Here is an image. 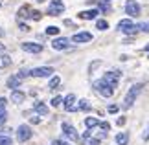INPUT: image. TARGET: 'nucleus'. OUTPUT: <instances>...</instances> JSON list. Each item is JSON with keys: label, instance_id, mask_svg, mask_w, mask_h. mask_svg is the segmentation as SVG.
I'll list each match as a JSON object with an SVG mask.
<instances>
[{"label": "nucleus", "instance_id": "obj_1", "mask_svg": "<svg viewBox=\"0 0 149 145\" xmlns=\"http://www.w3.org/2000/svg\"><path fill=\"white\" fill-rule=\"evenodd\" d=\"M142 88H144V85H142V83H136V85L131 86L129 92L125 94V99H123V108H131V107L134 105V101H136V97L140 96Z\"/></svg>", "mask_w": 149, "mask_h": 145}, {"label": "nucleus", "instance_id": "obj_2", "mask_svg": "<svg viewBox=\"0 0 149 145\" xmlns=\"http://www.w3.org/2000/svg\"><path fill=\"white\" fill-rule=\"evenodd\" d=\"M41 13L35 9H31L30 6H22L19 9V19H31V20H41Z\"/></svg>", "mask_w": 149, "mask_h": 145}, {"label": "nucleus", "instance_id": "obj_3", "mask_svg": "<svg viewBox=\"0 0 149 145\" xmlns=\"http://www.w3.org/2000/svg\"><path fill=\"white\" fill-rule=\"evenodd\" d=\"M92 86H94V90L98 92L101 97H111V96L114 94V88H112V86H109L107 83H103L101 79H100V81H96Z\"/></svg>", "mask_w": 149, "mask_h": 145}, {"label": "nucleus", "instance_id": "obj_4", "mask_svg": "<svg viewBox=\"0 0 149 145\" xmlns=\"http://www.w3.org/2000/svg\"><path fill=\"white\" fill-rule=\"evenodd\" d=\"M118 30H120V31H123V33H127V35H134L136 31H140V30H138V26H134V24H133V20H129V19L120 20V22H118Z\"/></svg>", "mask_w": 149, "mask_h": 145}, {"label": "nucleus", "instance_id": "obj_5", "mask_svg": "<svg viewBox=\"0 0 149 145\" xmlns=\"http://www.w3.org/2000/svg\"><path fill=\"white\" fill-rule=\"evenodd\" d=\"M52 74H55L52 66H39V68H33V70L28 72V75H31V77H50Z\"/></svg>", "mask_w": 149, "mask_h": 145}, {"label": "nucleus", "instance_id": "obj_6", "mask_svg": "<svg viewBox=\"0 0 149 145\" xmlns=\"http://www.w3.org/2000/svg\"><path fill=\"white\" fill-rule=\"evenodd\" d=\"M120 75H122V74H120L118 70H114V72H107L105 75H103V83H107L109 86H112V88H116V86H118V81H120Z\"/></svg>", "mask_w": 149, "mask_h": 145}, {"label": "nucleus", "instance_id": "obj_7", "mask_svg": "<svg viewBox=\"0 0 149 145\" xmlns=\"http://www.w3.org/2000/svg\"><path fill=\"white\" fill-rule=\"evenodd\" d=\"M140 4L136 2V0H127V2H125V13H127L129 17H138L140 15Z\"/></svg>", "mask_w": 149, "mask_h": 145}, {"label": "nucleus", "instance_id": "obj_8", "mask_svg": "<svg viewBox=\"0 0 149 145\" xmlns=\"http://www.w3.org/2000/svg\"><path fill=\"white\" fill-rule=\"evenodd\" d=\"M63 11H65V4H63V0H52V2H50V6H48V15L57 17V15H61Z\"/></svg>", "mask_w": 149, "mask_h": 145}, {"label": "nucleus", "instance_id": "obj_9", "mask_svg": "<svg viewBox=\"0 0 149 145\" xmlns=\"http://www.w3.org/2000/svg\"><path fill=\"white\" fill-rule=\"evenodd\" d=\"M31 136H33V130L28 125H20L19 129H17V140L19 142H28Z\"/></svg>", "mask_w": 149, "mask_h": 145}, {"label": "nucleus", "instance_id": "obj_10", "mask_svg": "<svg viewBox=\"0 0 149 145\" xmlns=\"http://www.w3.org/2000/svg\"><path fill=\"white\" fill-rule=\"evenodd\" d=\"M61 129H63V134H65L66 138H70L72 142H77V140H79L77 130L74 129V127H72L70 123H63V125H61Z\"/></svg>", "mask_w": 149, "mask_h": 145}, {"label": "nucleus", "instance_id": "obj_11", "mask_svg": "<svg viewBox=\"0 0 149 145\" xmlns=\"http://www.w3.org/2000/svg\"><path fill=\"white\" fill-rule=\"evenodd\" d=\"M20 48L28 51V53H41L42 51V44H37V42H22Z\"/></svg>", "mask_w": 149, "mask_h": 145}, {"label": "nucleus", "instance_id": "obj_12", "mask_svg": "<svg viewBox=\"0 0 149 145\" xmlns=\"http://www.w3.org/2000/svg\"><path fill=\"white\" fill-rule=\"evenodd\" d=\"M63 103H65V110L66 112H76L77 107H76V96L74 94H68L65 99H63Z\"/></svg>", "mask_w": 149, "mask_h": 145}, {"label": "nucleus", "instance_id": "obj_13", "mask_svg": "<svg viewBox=\"0 0 149 145\" xmlns=\"http://www.w3.org/2000/svg\"><path fill=\"white\" fill-rule=\"evenodd\" d=\"M68 46H70V40L66 37H57V39H54V42H52V48L54 50H66Z\"/></svg>", "mask_w": 149, "mask_h": 145}, {"label": "nucleus", "instance_id": "obj_14", "mask_svg": "<svg viewBox=\"0 0 149 145\" xmlns=\"http://www.w3.org/2000/svg\"><path fill=\"white\" fill-rule=\"evenodd\" d=\"M74 42H90L92 40V35H90L88 31H81V33H76V35L72 37Z\"/></svg>", "mask_w": 149, "mask_h": 145}, {"label": "nucleus", "instance_id": "obj_15", "mask_svg": "<svg viewBox=\"0 0 149 145\" xmlns=\"http://www.w3.org/2000/svg\"><path fill=\"white\" fill-rule=\"evenodd\" d=\"M98 15H100L98 9H87V11H81V13H79V19H83V20H94Z\"/></svg>", "mask_w": 149, "mask_h": 145}, {"label": "nucleus", "instance_id": "obj_16", "mask_svg": "<svg viewBox=\"0 0 149 145\" xmlns=\"http://www.w3.org/2000/svg\"><path fill=\"white\" fill-rule=\"evenodd\" d=\"M20 83H22V77L19 74L17 75H11V77L8 79V88H11V90H17L20 86Z\"/></svg>", "mask_w": 149, "mask_h": 145}, {"label": "nucleus", "instance_id": "obj_17", "mask_svg": "<svg viewBox=\"0 0 149 145\" xmlns=\"http://www.w3.org/2000/svg\"><path fill=\"white\" fill-rule=\"evenodd\" d=\"M83 142L85 145H100V138H90V130L83 134Z\"/></svg>", "mask_w": 149, "mask_h": 145}, {"label": "nucleus", "instance_id": "obj_18", "mask_svg": "<svg viewBox=\"0 0 149 145\" xmlns=\"http://www.w3.org/2000/svg\"><path fill=\"white\" fill-rule=\"evenodd\" d=\"M33 108H35V112H37V114H41V116H46V114H48V107L44 105L42 101H37L35 105H33Z\"/></svg>", "mask_w": 149, "mask_h": 145}, {"label": "nucleus", "instance_id": "obj_19", "mask_svg": "<svg viewBox=\"0 0 149 145\" xmlns=\"http://www.w3.org/2000/svg\"><path fill=\"white\" fill-rule=\"evenodd\" d=\"M24 99H26V96L22 94L20 90H13V94H11V101H13V103H17V105H19V103H22Z\"/></svg>", "mask_w": 149, "mask_h": 145}, {"label": "nucleus", "instance_id": "obj_20", "mask_svg": "<svg viewBox=\"0 0 149 145\" xmlns=\"http://www.w3.org/2000/svg\"><path fill=\"white\" fill-rule=\"evenodd\" d=\"M116 143L118 145H127L129 143V132H120L116 136Z\"/></svg>", "mask_w": 149, "mask_h": 145}, {"label": "nucleus", "instance_id": "obj_21", "mask_svg": "<svg viewBox=\"0 0 149 145\" xmlns=\"http://www.w3.org/2000/svg\"><path fill=\"white\" fill-rule=\"evenodd\" d=\"M85 125H87V129H94V127L100 125V119L98 118H85Z\"/></svg>", "mask_w": 149, "mask_h": 145}, {"label": "nucleus", "instance_id": "obj_22", "mask_svg": "<svg viewBox=\"0 0 149 145\" xmlns=\"http://www.w3.org/2000/svg\"><path fill=\"white\" fill-rule=\"evenodd\" d=\"M11 65V57L9 55H0V68H8Z\"/></svg>", "mask_w": 149, "mask_h": 145}, {"label": "nucleus", "instance_id": "obj_23", "mask_svg": "<svg viewBox=\"0 0 149 145\" xmlns=\"http://www.w3.org/2000/svg\"><path fill=\"white\" fill-rule=\"evenodd\" d=\"M59 83H61V79L57 77V75H54V77L50 79V83H48V88H50V90H55L57 86H59Z\"/></svg>", "mask_w": 149, "mask_h": 145}, {"label": "nucleus", "instance_id": "obj_24", "mask_svg": "<svg viewBox=\"0 0 149 145\" xmlns=\"http://www.w3.org/2000/svg\"><path fill=\"white\" fill-rule=\"evenodd\" d=\"M96 28H98V30H107V28H109V22L107 20H103V19H100V20H96Z\"/></svg>", "mask_w": 149, "mask_h": 145}, {"label": "nucleus", "instance_id": "obj_25", "mask_svg": "<svg viewBox=\"0 0 149 145\" xmlns=\"http://www.w3.org/2000/svg\"><path fill=\"white\" fill-rule=\"evenodd\" d=\"M77 108L79 110H90V103L87 99H81V101H79V105H77Z\"/></svg>", "mask_w": 149, "mask_h": 145}, {"label": "nucleus", "instance_id": "obj_26", "mask_svg": "<svg viewBox=\"0 0 149 145\" xmlns=\"http://www.w3.org/2000/svg\"><path fill=\"white\" fill-rule=\"evenodd\" d=\"M59 33V28L57 26H48L46 28V35H57Z\"/></svg>", "mask_w": 149, "mask_h": 145}, {"label": "nucleus", "instance_id": "obj_27", "mask_svg": "<svg viewBox=\"0 0 149 145\" xmlns=\"http://www.w3.org/2000/svg\"><path fill=\"white\" fill-rule=\"evenodd\" d=\"M100 9H101V13H109L111 6H109V2H100Z\"/></svg>", "mask_w": 149, "mask_h": 145}, {"label": "nucleus", "instance_id": "obj_28", "mask_svg": "<svg viewBox=\"0 0 149 145\" xmlns=\"http://www.w3.org/2000/svg\"><path fill=\"white\" fill-rule=\"evenodd\" d=\"M6 118H8V112H6V108H0V125L6 123Z\"/></svg>", "mask_w": 149, "mask_h": 145}, {"label": "nucleus", "instance_id": "obj_29", "mask_svg": "<svg viewBox=\"0 0 149 145\" xmlns=\"http://www.w3.org/2000/svg\"><path fill=\"white\" fill-rule=\"evenodd\" d=\"M61 103H63V97L61 96H55L54 99H52V107H59Z\"/></svg>", "mask_w": 149, "mask_h": 145}, {"label": "nucleus", "instance_id": "obj_30", "mask_svg": "<svg viewBox=\"0 0 149 145\" xmlns=\"http://www.w3.org/2000/svg\"><path fill=\"white\" fill-rule=\"evenodd\" d=\"M0 145H11V138L9 136H0Z\"/></svg>", "mask_w": 149, "mask_h": 145}, {"label": "nucleus", "instance_id": "obj_31", "mask_svg": "<svg viewBox=\"0 0 149 145\" xmlns=\"http://www.w3.org/2000/svg\"><path fill=\"white\" fill-rule=\"evenodd\" d=\"M138 30H140V31H146V33H149V22H144V24H138Z\"/></svg>", "mask_w": 149, "mask_h": 145}, {"label": "nucleus", "instance_id": "obj_32", "mask_svg": "<svg viewBox=\"0 0 149 145\" xmlns=\"http://www.w3.org/2000/svg\"><path fill=\"white\" fill-rule=\"evenodd\" d=\"M100 127H101V130H105V132H107L109 129H111V125H109L107 121H101V123H100Z\"/></svg>", "mask_w": 149, "mask_h": 145}, {"label": "nucleus", "instance_id": "obj_33", "mask_svg": "<svg viewBox=\"0 0 149 145\" xmlns=\"http://www.w3.org/2000/svg\"><path fill=\"white\" fill-rule=\"evenodd\" d=\"M118 110H120V107H118V105H111V107H109V112H111V114H116Z\"/></svg>", "mask_w": 149, "mask_h": 145}, {"label": "nucleus", "instance_id": "obj_34", "mask_svg": "<svg viewBox=\"0 0 149 145\" xmlns=\"http://www.w3.org/2000/svg\"><path fill=\"white\" fill-rule=\"evenodd\" d=\"M19 30H22V31H30V26L24 24V22H20V24H19Z\"/></svg>", "mask_w": 149, "mask_h": 145}, {"label": "nucleus", "instance_id": "obj_35", "mask_svg": "<svg viewBox=\"0 0 149 145\" xmlns=\"http://www.w3.org/2000/svg\"><path fill=\"white\" fill-rule=\"evenodd\" d=\"M52 145H70V143H66V142H63V140H54Z\"/></svg>", "mask_w": 149, "mask_h": 145}, {"label": "nucleus", "instance_id": "obj_36", "mask_svg": "<svg viewBox=\"0 0 149 145\" xmlns=\"http://www.w3.org/2000/svg\"><path fill=\"white\" fill-rule=\"evenodd\" d=\"M142 140H144V142H147V140H149V127L146 129V132H144V134H142Z\"/></svg>", "mask_w": 149, "mask_h": 145}, {"label": "nucleus", "instance_id": "obj_37", "mask_svg": "<svg viewBox=\"0 0 149 145\" xmlns=\"http://www.w3.org/2000/svg\"><path fill=\"white\" fill-rule=\"evenodd\" d=\"M6 105H8V99H6V97H0V108H6Z\"/></svg>", "mask_w": 149, "mask_h": 145}, {"label": "nucleus", "instance_id": "obj_38", "mask_svg": "<svg viewBox=\"0 0 149 145\" xmlns=\"http://www.w3.org/2000/svg\"><path fill=\"white\" fill-rule=\"evenodd\" d=\"M116 123H118L120 127H122V125H125V118H123V116H122V118H118V119H116Z\"/></svg>", "mask_w": 149, "mask_h": 145}, {"label": "nucleus", "instance_id": "obj_39", "mask_svg": "<svg viewBox=\"0 0 149 145\" xmlns=\"http://www.w3.org/2000/svg\"><path fill=\"white\" fill-rule=\"evenodd\" d=\"M31 119V123H41V119H39V118H30Z\"/></svg>", "mask_w": 149, "mask_h": 145}, {"label": "nucleus", "instance_id": "obj_40", "mask_svg": "<svg viewBox=\"0 0 149 145\" xmlns=\"http://www.w3.org/2000/svg\"><path fill=\"white\" fill-rule=\"evenodd\" d=\"M0 37H4V30H2V28H0Z\"/></svg>", "mask_w": 149, "mask_h": 145}, {"label": "nucleus", "instance_id": "obj_41", "mask_svg": "<svg viewBox=\"0 0 149 145\" xmlns=\"http://www.w3.org/2000/svg\"><path fill=\"white\" fill-rule=\"evenodd\" d=\"M2 50H4V44H2V42H0V51H2Z\"/></svg>", "mask_w": 149, "mask_h": 145}, {"label": "nucleus", "instance_id": "obj_42", "mask_svg": "<svg viewBox=\"0 0 149 145\" xmlns=\"http://www.w3.org/2000/svg\"><path fill=\"white\" fill-rule=\"evenodd\" d=\"M146 51H149V44H147V46H146Z\"/></svg>", "mask_w": 149, "mask_h": 145}, {"label": "nucleus", "instance_id": "obj_43", "mask_svg": "<svg viewBox=\"0 0 149 145\" xmlns=\"http://www.w3.org/2000/svg\"><path fill=\"white\" fill-rule=\"evenodd\" d=\"M101 2H111V0H101Z\"/></svg>", "mask_w": 149, "mask_h": 145}, {"label": "nucleus", "instance_id": "obj_44", "mask_svg": "<svg viewBox=\"0 0 149 145\" xmlns=\"http://www.w3.org/2000/svg\"><path fill=\"white\" fill-rule=\"evenodd\" d=\"M37 2H44V0H37Z\"/></svg>", "mask_w": 149, "mask_h": 145}, {"label": "nucleus", "instance_id": "obj_45", "mask_svg": "<svg viewBox=\"0 0 149 145\" xmlns=\"http://www.w3.org/2000/svg\"><path fill=\"white\" fill-rule=\"evenodd\" d=\"M0 6H2V4H0Z\"/></svg>", "mask_w": 149, "mask_h": 145}]
</instances>
